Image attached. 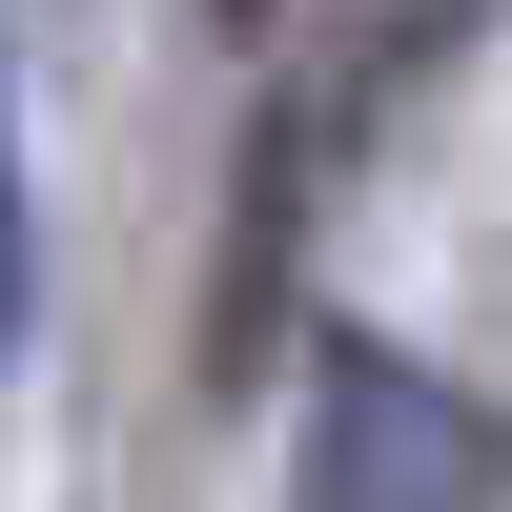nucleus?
<instances>
[{
    "label": "nucleus",
    "mask_w": 512,
    "mask_h": 512,
    "mask_svg": "<svg viewBox=\"0 0 512 512\" xmlns=\"http://www.w3.org/2000/svg\"><path fill=\"white\" fill-rule=\"evenodd\" d=\"M287 512H492V410L451 369L328 328L308 349V431H287Z\"/></svg>",
    "instance_id": "1"
},
{
    "label": "nucleus",
    "mask_w": 512,
    "mask_h": 512,
    "mask_svg": "<svg viewBox=\"0 0 512 512\" xmlns=\"http://www.w3.org/2000/svg\"><path fill=\"white\" fill-rule=\"evenodd\" d=\"M21 308H41V246H21V123H0V349H21Z\"/></svg>",
    "instance_id": "2"
},
{
    "label": "nucleus",
    "mask_w": 512,
    "mask_h": 512,
    "mask_svg": "<svg viewBox=\"0 0 512 512\" xmlns=\"http://www.w3.org/2000/svg\"><path fill=\"white\" fill-rule=\"evenodd\" d=\"M226 21H267V0H226Z\"/></svg>",
    "instance_id": "3"
}]
</instances>
